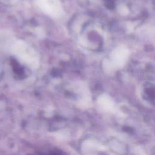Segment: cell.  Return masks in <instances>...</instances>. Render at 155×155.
<instances>
[{
	"mask_svg": "<svg viewBox=\"0 0 155 155\" xmlns=\"http://www.w3.org/2000/svg\"><path fill=\"white\" fill-rule=\"evenodd\" d=\"M41 155H62L58 151H50L47 153H45Z\"/></svg>",
	"mask_w": 155,
	"mask_h": 155,
	"instance_id": "cell-1",
	"label": "cell"
}]
</instances>
